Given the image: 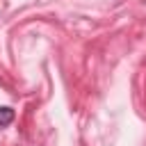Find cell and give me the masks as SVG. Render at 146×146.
I'll use <instances>...</instances> for the list:
<instances>
[{
	"mask_svg": "<svg viewBox=\"0 0 146 146\" xmlns=\"http://www.w3.org/2000/svg\"><path fill=\"white\" fill-rule=\"evenodd\" d=\"M11 123H14V110L7 107V105H2L0 107V128H7Z\"/></svg>",
	"mask_w": 146,
	"mask_h": 146,
	"instance_id": "cell-1",
	"label": "cell"
}]
</instances>
